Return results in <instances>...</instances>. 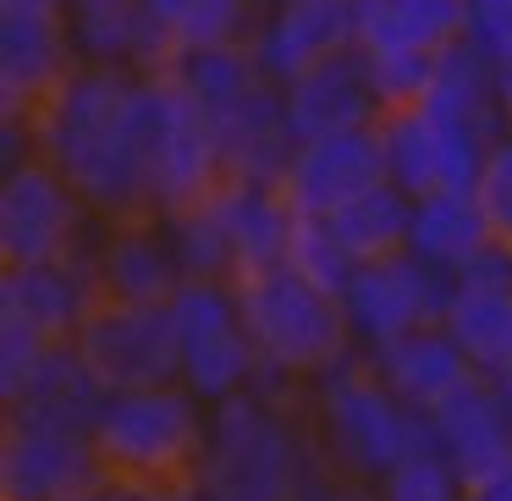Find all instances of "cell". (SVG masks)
I'll return each instance as SVG.
<instances>
[{
    "label": "cell",
    "mask_w": 512,
    "mask_h": 501,
    "mask_svg": "<svg viewBox=\"0 0 512 501\" xmlns=\"http://www.w3.org/2000/svg\"><path fill=\"white\" fill-rule=\"evenodd\" d=\"M133 78L127 67L78 61L45 100L34 105V138L50 166L67 171L100 221H138L155 210L149 166L133 133Z\"/></svg>",
    "instance_id": "obj_1"
},
{
    "label": "cell",
    "mask_w": 512,
    "mask_h": 501,
    "mask_svg": "<svg viewBox=\"0 0 512 501\" xmlns=\"http://www.w3.org/2000/svg\"><path fill=\"white\" fill-rule=\"evenodd\" d=\"M314 463L309 413L270 402L254 386L210 402L204 446L188 468L199 501H292Z\"/></svg>",
    "instance_id": "obj_2"
},
{
    "label": "cell",
    "mask_w": 512,
    "mask_h": 501,
    "mask_svg": "<svg viewBox=\"0 0 512 501\" xmlns=\"http://www.w3.org/2000/svg\"><path fill=\"white\" fill-rule=\"evenodd\" d=\"M303 413L314 430V452L369 485L430 441V419L375 375L364 347H347L336 364H325L309 380Z\"/></svg>",
    "instance_id": "obj_3"
},
{
    "label": "cell",
    "mask_w": 512,
    "mask_h": 501,
    "mask_svg": "<svg viewBox=\"0 0 512 501\" xmlns=\"http://www.w3.org/2000/svg\"><path fill=\"white\" fill-rule=\"evenodd\" d=\"M204 419H210V402L182 380L111 391L100 408V424H94V446H100L111 479L182 485L204 446Z\"/></svg>",
    "instance_id": "obj_4"
},
{
    "label": "cell",
    "mask_w": 512,
    "mask_h": 501,
    "mask_svg": "<svg viewBox=\"0 0 512 501\" xmlns=\"http://www.w3.org/2000/svg\"><path fill=\"white\" fill-rule=\"evenodd\" d=\"M133 133H138V149H144L160 215L210 199L226 182L210 116L188 100V89L171 72H138L133 78Z\"/></svg>",
    "instance_id": "obj_5"
},
{
    "label": "cell",
    "mask_w": 512,
    "mask_h": 501,
    "mask_svg": "<svg viewBox=\"0 0 512 501\" xmlns=\"http://www.w3.org/2000/svg\"><path fill=\"white\" fill-rule=\"evenodd\" d=\"M237 298H243V320L259 347V364H270V369L314 380L325 364H336L353 347L342 298L309 287L292 265L237 276Z\"/></svg>",
    "instance_id": "obj_6"
},
{
    "label": "cell",
    "mask_w": 512,
    "mask_h": 501,
    "mask_svg": "<svg viewBox=\"0 0 512 501\" xmlns=\"http://www.w3.org/2000/svg\"><path fill=\"white\" fill-rule=\"evenodd\" d=\"M171 325L182 347V386H193L204 402L237 397L259 375V347L248 336L237 281L226 276H182L171 292Z\"/></svg>",
    "instance_id": "obj_7"
},
{
    "label": "cell",
    "mask_w": 512,
    "mask_h": 501,
    "mask_svg": "<svg viewBox=\"0 0 512 501\" xmlns=\"http://www.w3.org/2000/svg\"><path fill=\"white\" fill-rule=\"evenodd\" d=\"M94 221L100 215L45 155H28L23 166L0 171V259L6 265L78 254L94 243Z\"/></svg>",
    "instance_id": "obj_8"
},
{
    "label": "cell",
    "mask_w": 512,
    "mask_h": 501,
    "mask_svg": "<svg viewBox=\"0 0 512 501\" xmlns=\"http://www.w3.org/2000/svg\"><path fill=\"white\" fill-rule=\"evenodd\" d=\"M452 298H457V270L402 248L391 259H364L353 270V281L342 287V314L347 331H353V347L369 353V347L413 331V325H441Z\"/></svg>",
    "instance_id": "obj_9"
},
{
    "label": "cell",
    "mask_w": 512,
    "mask_h": 501,
    "mask_svg": "<svg viewBox=\"0 0 512 501\" xmlns=\"http://www.w3.org/2000/svg\"><path fill=\"white\" fill-rule=\"evenodd\" d=\"M89 369L105 380V391H133V386H166L182 380V347L166 303H116L100 298V309L83 320L72 336Z\"/></svg>",
    "instance_id": "obj_10"
},
{
    "label": "cell",
    "mask_w": 512,
    "mask_h": 501,
    "mask_svg": "<svg viewBox=\"0 0 512 501\" xmlns=\"http://www.w3.org/2000/svg\"><path fill=\"white\" fill-rule=\"evenodd\" d=\"M100 479H111V468H105L94 435L6 419V435H0V501H78Z\"/></svg>",
    "instance_id": "obj_11"
},
{
    "label": "cell",
    "mask_w": 512,
    "mask_h": 501,
    "mask_svg": "<svg viewBox=\"0 0 512 501\" xmlns=\"http://www.w3.org/2000/svg\"><path fill=\"white\" fill-rule=\"evenodd\" d=\"M386 182V155H380L375 127H347V133L298 138L292 166L281 177V193L298 215H336L358 193Z\"/></svg>",
    "instance_id": "obj_12"
},
{
    "label": "cell",
    "mask_w": 512,
    "mask_h": 501,
    "mask_svg": "<svg viewBox=\"0 0 512 501\" xmlns=\"http://www.w3.org/2000/svg\"><path fill=\"white\" fill-rule=\"evenodd\" d=\"M248 50L270 83H292L298 72L353 50V0H270Z\"/></svg>",
    "instance_id": "obj_13"
},
{
    "label": "cell",
    "mask_w": 512,
    "mask_h": 501,
    "mask_svg": "<svg viewBox=\"0 0 512 501\" xmlns=\"http://www.w3.org/2000/svg\"><path fill=\"white\" fill-rule=\"evenodd\" d=\"M100 298L105 292L89 248L61 259H34V265H6V276H0V309L23 314L50 342H72L83 331V320L100 309Z\"/></svg>",
    "instance_id": "obj_14"
},
{
    "label": "cell",
    "mask_w": 512,
    "mask_h": 501,
    "mask_svg": "<svg viewBox=\"0 0 512 501\" xmlns=\"http://www.w3.org/2000/svg\"><path fill=\"white\" fill-rule=\"evenodd\" d=\"M100 292L116 303H171L182 287L177 248L166 237L160 215H138V221H100L89 243Z\"/></svg>",
    "instance_id": "obj_15"
},
{
    "label": "cell",
    "mask_w": 512,
    "mask_h": 501,
    "mask_svg": "<svg viewBox=\"0 0 512 501\" xmlns=\"http://www.w3.org/2000/svg\"><path fill=\"white\" fill-rule=\"evenodd\" d=\"M72 67L67 12H0V111H34Z\"/></svg>",
    "instance_id": "obj_16"
},
{
    "label": "cell",
    "mask_w": 512,
    "mask_h": 501,
    "mask_svg": "<svg viewBox=\"0 0 512 501\" xmlns=\"http://www.w3.org/2000/svg\"><path fill=\"white\" fill-rule=\"evenodd\" d=\"M424 419H430V441L452 457L463 479H479L512 457V413L479 369L457 380L435 408H424Z\"/></svg>",
    "instance_id": "obj_17"
},
{
    "label": "cell",
    "mask_w": 512,
    "mask_h": 501,
    "mask_svg": "<svg viewBox=\"0 0 512 501\" xmlns=\"http://www.w3.org/2000/svg\"><path fill=\"white\" fill-rule=\"evenodd\" d=\"M210 127H215V144H221L226 177H248V182H281L287 177L298 133H292V122H287L281 83L259 78L243 100L215 111Z\"/></svg>",
    "instance_id": "obj_18"
},
{
    "label": "cell",
    "mask_w": 512,
    "mask_h": 501,
    "mask_svg": "<svg viewBox=\"0 0 512 501\" xmlns=\"http://www.w3.org/2000/svg\"><path fill=\"white\" fill-rule=\"evenodd\" d=\"M281 100H287V122L298 138L375 127L380 111H386L375 83H369V67L358 56V45L331 56V61H320V67H309V72H298L292 83H281Z\"/></svg>",
    "instance_id": "obj_19"
},
{
    "label": "cell",
    "mask_w": 512,
    "mask_h": 501,
    "mask_svg": "<svg viewBox=\"0 0 512 501\" xmlns=\"http://www.w3.org/2000/svg\"><path fill=\"white\" fill-rule=\"evenodd\" d=\"M419 111L430 116L441 133L452 138H479V144H496L507 133V116L496 105V61L479 45L457 39L435 56V78L424 89Z\"/></svg>",
    "instance_id": "obj_20"
},
{
    "label": "cell",
    "mask_w": 512,
    "mask_h": 501,
    "mask_svg": "<svg viewBox=\"0 0 512 501\" xmlns=\"http://www.w3.org/2000/svg\"><path fill=\"white\" fill-rule=\"evenodd\" d=\"M364 358L375 364V375L386 380L402 402H413L419 413L435 408L457 380L474 375V358L463 353V342H457L446 325H413V331L369 347Z\"/></svg>",
    "instance_id": "obj_21"
},
{
    "label": "cell",
    "mask_w": 512,
    "mask_h": 501,
    "mask_svg": "<svg viewBox=\"0 0 512 501\" xmlns=\"http://www.w3.org/2000/svg\"><path fill=\"white\" fill-rule=\"evenodd\" d=\"M105 397H111V391H105V380L89 369V358L78 353V342H56L45 353V364H39V375L28 380V391L17 402H6V419L94 435Z\"/></svg>",
    "instance_id": "obj_22"
},
{
    "label": "cell",
    "mask_w": 512,
    "mask_h": 501,
    "mask_svg": "<svg viewBox=\"0 0 512 501\" xmlns=\"http://www.w3.org/2000/svg\"><path fill=\"white\" fill-rule=\"evenodd\" d=\"M210 199H215V210H221V221H226V237H232L237 276L287 265V243H292V226H298V210L287 204L281 182L226 177Z\"/></svg>",
    "instance_id": "obj_23"
},
{
    "label": "cell",
    "mask_w": 512,
    "mask_h": 501,
    "mask_svg": "<svg viewBox=\"0 0 512 501\" xmlns=\"http://www.w3.org/2000/svg\"><path fill=\"white\" fill-rule=\"evenodd\" d=\"M463 39V0H353L358 50H435Z\"/></svg>",
    "instance_id": "obj_24"
},
{
    "label": "cell",
    "mask_w": 512,
    "mask_h": 501,
    "mask_svg": "<svg viewBox=\"0 0 512 501\" xmlns=\"http://www.w3.org/2000/svg\"><path fill=\"white\" fill-rule=\"evenodd\" d=\"M490 215L485 204H479L474 188H430L413 199V237L408 248L424 259H435V265H463V259H474L479 248L490 243Z\"/></svg>",
    "instance_id": "obj_25"
},
{
    "label": "cell",
    "mask_w": 512,
    "mask_h": 501,
    "mask_svg": "<svg viewBox=\"0 0 512 501\" xmlns=\"http://www.w3.org/2000/svg\"><path fill=\"white\" fill-rule=\"evenodd\" d=\"M380 133V155H386V182H397L402 193H430L446 182V144L441 127L419 111V105H397V111H380L375 122Z\"/></svg>",
    "instance_id": "obj_26"
},
{
    "label": "cell",
    "mask_w": 512,
    "mask_h": 501,
    "mask_svg": "<svg viewBox=\"0 0 512 501\" xmlns=\"http://www.w3.org/2000/svg\"><path fill=\"white\" fill-rule=\"evenodd\" d=\"M166 72L188 89V100L199 105L204 116L226 111V105L243 100V94L265 78L259 61H254V50H248V39H226V45H188V50H177V61H171Z\"/></svg>",
    "instance_id": "obj_27"
},
{
    "label": "cell",
    "mask_w": 512,
    "mask_h": 501,
    "mask_svg": "<svg viewBox=\"0 0 512 501\" xmlns=\"http://www.w3.org/2000/svg\"><path fill=\"white\" fill-rule=\"evenodd\" d=\"M336 237H342L347 248H353V259L364 265V259H391L408 248L413 237V193H402L397 182H380V188L358 193L353 204H342V210L331 215Z\"/></svg>",
    "instance_id": "obj_28"
},
{
    "label": "cell",
    "mask_w": 512,
    "mask_h": 501,
    "mask_svg": "<svg viewBox=\"0 0 512 501\" xmlns=\"http://www.w3.org/2000/svg\"><path fill=\"white\" fill-rule=\"evenodd\" d=\"M166 237L177 248L182 276H226L237 281V259H232V237H226V221L215 210V199L182 204V210H166Z\"/></svg>",
    "instance_id": "obj_29"
},
{
    "label": "cell",
    "mask_w": 512,
    "mask_h": 501,
    "mask_svg": "<svg viewBox=\"0 0 512 501\" xmlns=\"http://www.w3.org/2000/svg\"><path fill=\"white\" fill-rule=\"evenodd\" d=\"M441 325L463 342L474 369H496L512 347V292H457Z\"/></svg>",
    "instance_id": "obj_30"
},
{
    "label": "cell",
    "mask_w": 512,
    "mask_h": 501,
    "mask_svg": "<svg viewBox=\"0 0 512 501\" xmlns=\"http://www.w3.org/2000/svg\"><path fill=\"white\" fill-rule=\"evenodd\" d=\"M287 265L298 270L309 287L342 298V287L353 281L358 259H353V248L336 237L331 215H298V226H292V243H287Z\"/></svg>",
    "instance_id": "obj_31"
},
{
    "label": "cell",
    "mask_w": 512,
    "mask_h": 501,
    "mask_svg": "<svg viewBox=\"0 0 512 501\" xmlns=\"http://www.w3.org/2000/svg\"><path fill=\"white\" fill-rule=\"evenodd\" d=\"M468 479L457 474V463L435 441H424L419 452H408L397 468L375 479V501H463Z\"/></svg>",
    "instance_id": "obj_32"
},
{
    "label": "cell",
    "mask_w": 512,
    "mask_h": 501,
    "mask_svg": "<svg viewBox=\"0 0 512 501\" xmlns=\"http://www.w3.org/2000/svg\"><path fill=\"white\" fill-rule=\"evenodd\" d=\"M369 67V83H375L380 105L397 111V105H419L424 89L435 78V50H358Z\"/></svg>",
    "instance_id": "obj_33"
},
{
    "label": "cell",
    "mask_w": 512,
    "mask_h": 501,
    "mask_svg": "<svg viewBox=\"0 0 512 501\" xmlns=\"http://www.w3.org/2000/svg\"><path fill=\"white\" fill-rule=\"evenodd\" d=\"M50 347H56V342H50L39 325H28L23 314H12V309H0V402L23 397Z\"/></svg>",
    "instance_id": "obj_34"
},
{
    "label": "cell",
    "mask_w": 512,
    "mask_h": 501,
    "mask_svg": "<svg viewBox=\"0 0 512 501\" xmlns=\"http://www.w3.org/2000/svg\"><path fill=\"white\" fill-rule=\"evenodd\" d=\"M474 193H479V204H485V215H490V232H496L501 243H512V127L490 144Z\"/></svg>",
    "instance_id": "obj_35"
},
{
    "label": "cell",
    "mask_w": 512,
    "mask_h": 501,
    "mask_svg": "<svg viewBox=\"0 0 512 501\" xmlns=\"http://www.w3.org/2000/svg\"><path fill=\"white\" fill-rule=\"evenodd\" d=\"M292 501H375V485L314 452V463H309V474H303V485H298Z\"/></svg>",
    "instance_id": "obj_36"
},
{
    "label": "cell",
    "mask_w": 512,
    "mask_h": 501,
    "mask_svg": "<svg viewBox=\"0 0 512 501\" xmlns=\"http://www.w3.org/2000/svg\"><path fill=\"white\" fill-rule=\"evenodd\" d=\"M457 292H512V243L490 237L474 259L457 265Z\"/></svg>",
    "instance_id": "obj_37"
},
{
    "label": "cell",
    "mask_w": 512,
    "mask_h": 501,
    "mask_svg": "<svg viewBox=\"0 0 512 501\" xmlns=\"http://www.w3.org/2000/svg\"><path fill=\"white\" fill-rule=\"evenodd\" d=\"M463 501H512V457L501 468H490V474L468 479V496Z\"/></svg>",
    "instance_id": "obj_38"
},
{
    "label": "cell",
    "mask_w": 512,
    "mask_h": 501,
    "mask_svg": "<svg viewBox=\"0 0 512 501\" xmlns=\"http://www.w3.org/2000/svg\"><path fill=\"white\" fill-rule=\"evenodd\" d=\"M78 501H144V485H127V479H100V485L83 490Z\"/></svg>",
    "instance_id": "obj_39"
},
{
    "label": "cell",
    "mask_w": 512,
    "mask_h": 501,
    "mask_svg": "<svg viewBox=\"0 0 512 501\" xmlns=\"http://www.w3.org/2000/svg\"><path fill=\"white\" fill-rule=\"evenodd\" d=\"M496 105H501V116H507V127H512V50L496 56Z\"/></svg>",
    "instance_id": "obj_40"
},
{
    "label": "cell",
    "mask_w": 512,
    "mask_h": 501,
    "mask_svg": "<svg viewBox=\"0 0 512 501\" xmlns=\"http://www.w3.org/2000/svg\"><path fill=\"white\" fill-rule=\"evenodd\" d=\"M144 501H199V496H193V485L182 479V485H144Z\"/></svg>",
    "instance_id": "obj_41"
},
{
    "label": "cell",
    "mask_w": 512,
    "mask_h": 501,
    "mask_svg": "<svg viewBox=\"0 0 512 501\" xmlns=\"http://www.w3.org/2000/svg\"><path fill=\"white\" fill-rule=\"evenodd\" d=\"M0 12H67V0H0Z\"/></svg>",
    "instance_id": "obj_42"
},
{
    "label": "cell",
    "mask_w": 512,
    "mask_h": 501,
    "mask_svg": "<svg viewBox=\"0 0 512 501\" xmlns=\"http://www.w3.org/2000/svg\"><path fill=\"white\" fill-rule=\"evenodd\" d=\"M265 6H270V0H265Z\"/></svg>",
    "instance_id": "obj_43"
}]
</instances>
